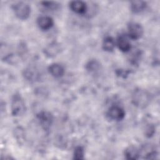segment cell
Segmentation results:
<instances>
[{
    "label": "cell",
    "instance_id": "obj_1",
    "mask_svg": "<svg viewBox=\"0 0 160 160\" xmlns=\"http://www.w3.org/2000/svg\"><path fill=\"white\" fill-rule=\"evenodd\" d=\"M12 10L15 16L19 19L25 20L28 19L31 13L29 5L24 2H18L12 6Z\"/></svg>",
    "mask_w": 160,
    "mask_h": 160
},
{
    "label": "cell",
    "instance_id": "obj_2",
    "mask_svg": "<svg viewBox=\"0 0 160 160\" xmlns=\"http://www.w3.org/2000/svg\"><path fill=\"white\" fill-rule=\"evenodd\" d=\"M26 111L25 102L21 96L19 94H14L11 101V112L13 116H19Z\"/></svg>",
    "mask_w": 160,
    "mask_h": 160
},
{
    "label": "cell",
    "instance_id": "obj_3",
    "mask_svg": "<svg viewBox=\"0 0 160 160\" xmlns=\"http://www.w3.org/2000/svg\"><path fill=\"white\" fill-rule=\"evenodd\" d=\"M128 36L132 39H138L141 38L143 34L144 30L142 26L135 22H131L129 23L128 26Z\"/></svg>",
    "mask_w": 160,
    "mask_h": 160
},
{
    "label": "cell",
    "instance_id": "obj_4",
    "mask_svg": "<svg viewBox=\"0 0 160 160\" xmlns=\"http://www.w3.org/2000/svg\"><path fill=\"white\" fill-rule=\"evenodd\" d=\"M149 98L148 93L142 90H137L132 96V101L136 106L144 107L148 104Z\"/></svg>",
    "mask_w": 160,
    "mask_h": 160
},
{
    "label": "cell",
    "instance_id": "obj_5",
    "mask_svg": "<svg viewBox=\"0 0 160 160\" xmlns=\"http://www.w3.org/2000/svg\"><path fill=\"white\" fill-rule=\"evenodd\" d=\"M108 116L113 120L121 121L125 116V112L122 108L118 106H111L108 112Z\"/></svg>",
    "mask_w": 160,
    "mask_h": 160
},
{
    "label": "cell",
    "instance_id": "obj_6",
    "mask_svg": "<svg viewBox=\"0 0 160 160\" xmlns=\"http://www.w3.org/2000/svg\"><path fill=\"white\" fill-rule=\"evenodd\" d=\"M69 7L73 12L77 14H84L88 9L86 3L82 1H71L69 3Z\"/></svg>",
    "mask_w": 160,
    "mask_h": 160
},
{
    "label": "cell",
    "instance_id": "obj_7",
    "mask_svg": "<svg viewBox=\"0 0 160 160\" xmlns=\"http://www.w3.org/2000/svg\"><path fill=\"white\" fill-rule=\"evenodd\" d=\"M37 24L38 27L42 30L49 29L54 24L53 19L47 16H42L38 18Z\"/></svg>",
    "mask_w": 160,
    "mask_h": 160
},
{
    "label": "cell",
    "instance_id": "obj_8",
    "mask_svg": "<svg viewBox=\"0 0 160 160\" xmlns=\"http://www.w3.org/2000/svg\"><path fill=\"white\" fill-rule=\"evenodd\" d=\"M38 118L42 127L47 129L51 126L52 121V116L48 112H41L38 115Z\"/></svg>",
    "mask_w": 160,
    "mask_h": 160
},
{
    "label": "cell",
    "instance_id": "obj_9",
    "mask_svg": "<svg viewBox=\"0 0 160 160\" xmlns=\"http://www.w3.org/2000/svg\"><path fill=\"white\" fill-rule=\"evenodd\" d=\"M48 71L51 76L56 78L62 77L64 73V68L61 64L58 63L51 64L48 68Z\"/></svg>",
    "mask_w": 160,
    "mask_h": 160
},
{
    "label": "cell",
    "instance_id": "obj_10",
    "mask_svg": "<svg viewBox=\"0 0 160 160\" xmlns=\"http://www.w3.org/2000/svg\"><path fill=\"white\" fill-rule=\"evenodd\" d=\"M117 46L122 52H128L131 49V43L126 36L121 35L117 39Z\"/></svg>",
    "mask_w": 160,
    "mask_h": 160
},
{
    "label": "cell",
    "instance_id": "obj_11",
    "mask_svg": "<svg viewBox=\"0 0 160 160\" xmlns=\"http://www.w3.org/2000/svg\"><path fill=\"white\" fill-rule=\"evenodd\" d=\"M124 155L128 159L135 160L139 158L140 154L139 150L136 147L131 146L126 149L124 151Z\"/></svg>",
    "mask_w": 160,
    "mask_h": 160
},
{
    "label": "cell",
    "instance_id": "obj_12",
    "mask_svg": "<svg viewBox=\"0 0 160 160\" xmlns=\"http://www.w3.org/2000/svg\"><path fill=\"white\" fill-rule=\"evenodd\" d=\"M146 2L142 1H134L131 2L130 8L132 12L139 13L144 11L146 8Z\"/></svg>",
    "mask_w": 160,
    "mask_h": 160
},
{
    "label": "cell",
    "instance_id": "obj_13",
    "mask_svg": "<svg viewBox=\"0 0 160 160\" xmlns=\"http://www.w3.org/2000/svg\"><path fill=\"white\" fill-rule=\"evenodd\" d=\"M116 43L111 37H106L102 42V48L108 52L112 51L115 48Z\"/></svg>",
    "mask_w": 160,
    "mask_h": 160
},
{
    "label": "cell",
    "instance_id": "obj_14",
    "mask_svg": "<svg viewBox=\"0 0 160 160\" xmlns=\"http://www.w3.org/2000/svg\"><path fill=\"white\" fill-rule=\"evenodd\" d=\"M100 64L96 60H92L88 62L86 64V69L89 72H95L99 69Z\"/></svg>",
    "mask_w": 160,
    "mask_h": 160
},
{
    "label": "cell",
    "instance_id": "obj_15",
    "mask_svg": "<svg viewBox=\"0 0 160 160\" xmlns=\"http://www.w3.org/2000/svg\"><path fill=\"white\" fill-rule=\"evenodd\" d=\"M73 158L75 159H84V149L82 147L78 146L75 148L74 154H73Z\"/></svg>",
    "mask_w": 160,
    "mask_h": 160
},
{
    "label": "cell",
    "instance_id": "obj_16",
    "mask_svg": "<svg viewBox=\"0 0 160 160\" xmlns=\"http://www.w3.org/2000/svg\"><path fill=\"white\" fill-rule=\"evenodd\" d=\"M42 6L46 7V8H54L56 6V3L54 2H49V1H45V2H42Z\"/></svg>",
    "mask_w": 160,
    "mask_h": 160
}]
</instances>
